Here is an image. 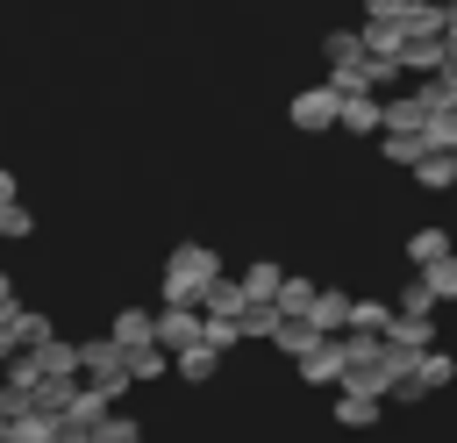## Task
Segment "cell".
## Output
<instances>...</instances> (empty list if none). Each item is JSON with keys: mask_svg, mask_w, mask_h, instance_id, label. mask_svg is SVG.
I'll return each mask as SVG.
<instances>
[{"mask_svg": "<svg viewBox=\"0 0 457 443\" xmlns=\"http://www.w3.org/2000/svg\"><path fill=\"white\" fill-rule=\"evenodd\" d=\"M386 322H393V300H350V329H371V336H386Z\"/></svg>", "mask_w": 457, "mask_h": 443, "instance_id": "obj_28", "label": "cell"}, {"mask_svg": "<svg viewBox=\"0 0 457 443\" xmlns=\"http://www.w3.org/2000/svg\"><path fill=\"white\" fill-rule=\"evenodd\" d=\"M14 186H21V179H14V171H0V200H14Z\"/></svg>", "mask_w": 457, "mask_h": 443, "instance_id": "obj_36", "label": "cell"}, {"mask_svg": "<svg viewBox=\"0 0 457 443\" xmlns=\"http://www.w3.org/2000/svg\"><path fill=\"white\" fill-rule=\"evenodd\" d=\"M0 307H14V279L7 272H0Z\"/></svg>", "mask_w": 457, "mask_h": 443, "instance_id": "obj_37", "label": "cell"}, {"mask_svg": "<svg viewBox=\"0 0 457 443\" xmlns=\"http://www.w3.org/2000/svg\"><path fill=\"white\" fill-rule=\"evenodd\" d=\"M421 279H428L436 307H443V300H457V257H436V264H421Z\"/></svg>", "mask_w": 457, "mask_h": 443, "instance_id": "obj_29", "label": "cell"}, {"mask_svg": "<svg viewBox=\"0 0 457 443\" xmlns=\"http://www.w3.org/2000/svg\"><path fill=\"white\" fill-rule=\"evenodd\" d=\"M150 336H157L164 350H186V343L200 336V307H193V300H164V307L150 314Z\"/></svg>", "mask_w": 457, "mask_h": 443, "instance_id": "obj_6", "label": "cell"}, {"mask_svg": "<svg viewBox=\"0 0 457 443\" xmlns=\"http://www.w3.org/2000/svg\"><path fill=\"white\" fill-rule=\"evenodd\" d=\"M421 136H428V150H457V107H428Z\"/></svg>", "mask_w": 457, "mask_h": 443, "instance_id": "obj_25", "label": "cell"}, {"mask_svg": "<svg viewBox=\"0 0 457 443\" xmlns=\"http://www.w3.org/2000/svg\"><path fill=\"white\" fill-rule=\"evenodd\" d=\"M400 314H436V293H428V279H414V286H400V300H393Z\"/></svg>", "mask_w": 457, "mask_h": 443, "instance_id": "obj_32", "label": "cell"}, {"mask_svg": "<svg viewBox=\"0 0 457 443\" xmlns=\"http://www.w3.org/2000/svg\"><path fill=\"white\" fill-rule=\"evenodd\" d=\"M7 329H14V350H36V343H50L57 329H50V314H36V307H14L7 314Z\"/></svg>", "mask_w": 457, "mask_h": 443, "instance_id": "obj_19", "label": "cell"}, {"mask_svg": "<svg viewBox=\"0 0 457 443\" xmlns=\"http://www.w3.org/2000/svg\"><path fill=\"white\" fill-rule=\"evenodd\" d=\"M107 407H114V400H107L100 386H86V379H79V386H71V407L57 414V436H64V443H71V436H93Z\"/></svg>", "mask_w": 457, "mask_h": 443, "instance_id": "obj_5", "label": "cell"}, {"mask_svg": "<svg viewBox=\"0 0 457 443\" xmlns=\"http://www.w3.org/2000/svg\"><path fill=\"white\" fill-rule=\"evenodd\" d=\"M378 407H386V400H378V393H364V386H343V393H336V422H343V429H371V422H378Z\"/></svg>", "mask_w": 457, "mask_h": 443, "instance_id": "obj_13", "label": "cell"}, {"mask_svg": "<svg viewBox=\"0 0 457 443\" xmlns=\"http://www.w3.org/2000/svg\"><path fill=\"white\" fill-rule=\"evenodd\" d=\"M378 136H386V143H378V150H386V164H407V171H414V157L428 150V136H421V129H378Z\"/></svg>", "mask_w": 457, "mask_h": 443, "instance_id": "obj_18", "label": "cell"}, {"mask_svg": "<svg viewBox=\"0 0 457 443\" xmlns=\"http://www.w3.org/2000/svg\"><path fill=\"white\" fill-rule=\"evenodd\" d=\"M414 379H421V393H443V386H450V379H457V357H450V350H436V343H428V350H421V357H414Z\"/></svg>", "mask_w": 457, "mask_h": 443, "instance_id": "obj_17", "label": "cell"}, {"mask_svg": "<svg viewBox=\"0 0 457 443\" xmlns=\"http://www.w3.org/2000/svg\"><path fill=\"white\" fill-rule=\"evenodd\" d=\"M407 7H428V0H400V14H407Z\"/></svg>", "mask_w": 457, "mask_h": 443, "instance_id": "obj_38", "label": "cell"}, {"mask_svg": "<svg viewBox=\"0 0 457 443\" xmlns=\"http://www.w3.org/2000/svg\"><path fill=\"white\" fill-rule=\"evenodd\" d=\"M307 322H314L321 336L350 329V293H321V286H314V307H307Z\"/></svg>", "mask_w": 457, "mask_h": 443, "instance_id": "obj_16", "label": "cell"}, {"mask_svg": "<svg viewBox=\"0 0 457 443\" xmlns=\"http://www.w3.org/2000/svg\"><path fill=\"white\" fill-rule=\"evenodd\" d=\"M164 372H171V350H164V343H136V350H129V379H136V386H150V379H164Z\"/></svg>", "mask_w": 457, "mask_h": 443, "instance_id": "obj_20", "label": "cell"}, {"mask_svg": "<svg viewBox=\"0 0 457 443\" xmlns=\"http://www.w3.org/2000/svg\"><path fill=\"white\" fill-rule=\"evenodd\" d=\"M321 57H328V64H350V57H364V36H357V29H336V36L321 43Z\"/></svg>", "mask_w": 457, "mask_h": 443, "instance_id": "obj_31", "label": "cell"}, {"mask_svg": "<svg viewBox=\"0 0 457 443\" xmlns=\"http://www.w3.org/2000/svg\"><path fill=\"white\" fill-rule=\"evenodd\" d=\"M243 300H250V293H243V279H221V272H214V279L200 286V314H228V322H236V314H243Z\"/></svg>", "mask_w": 457, "mask_h": 443, "instance_id": "obj_12", "label": "cell"}, {"mask_svg": "<svg viewBox=\"0 0 457 443\" xmlns=\"http://www.w3.org/2000/svg\"><path fill=\"white\" fill-rule=\"evenodd\" d=\"M293 364H300L307 386H343V329H336V336H314Z\"/></svg>", "mask_w": 457, "mask_h": 443, "instance_id": "obj_4", "label": "cell"}, {"mask_svg": "<svg viewBox=\"0 0 457 443\" xmlns=\"http://www.w3.org/2000/svg\"><path fill=\"white\" fill-rule=\"evenodd\" d=\"M336 129H350V136H378V129H386V100H378L371 86L343 93V107H336Z\"/></svg>", "mask_w": 457, "mask_h": 443, "instance_id": "obj_7", "label": "cell"}, {"mask_svg": "<svg viewBox=\"0 0 457 443\" xmlns=\"http://www.w3.org/2000/svg\"><path fill=\"white\" fill-rule=\"evenodd\" d=\"M107 336H114V343H121V350H136V343H157V336H150V307H121V314H114V329H107Z\"/></svg>", "mask_w": 457, "mask_h": 443, "instance_id": "obj_21", "label": "cell"}, {"mask_svg": "<svg viewBox=\"0 0 457 443\" xmlns=\"http://www.w3.org/2000/svg\"><path fill=\"white\" fill-rule=\"evenodd\" d=\"M443 43L457 50V7H443Z\"/></svg>", "mask_w": 457, "mask_h": 443, "instance_id": "obj_34", "label": "cell"}, {"mask_svg": "<svg viewBox=\"0 0 457 443\" xmlns=\"http://www.w3.org/2000/svg\"><path fill=\"white\" fill-rule=\"evenodd\" d=\"M414 186H421V193H450V186H457V157H450V150H421V157H414Z\"/></svg>", "mask_w": 457, "mask_h": 443, "instance_id": "obj_11", "label": "cell"}, {"mask_svg": "<svg viewBox=\"0 0 457 443\" xmlns=\"http://www.w3.org/2000/svg\"><path fill=\"white\" fill-rule=\"evenodd\" d=\"M386 343H393V350H407V357H421V350L436 343V314H400V307H393Z\"/></svg>", "mask_w": 457, "mask_h": 443, "instance_id": "obj_9", "label": "cell"}, {"mask_svg": "<svg viewBox=\"0 0 457 443\" xmlns=\"http://www.w3.org/2000/svg\"><path fill=\"white\" fill-rule=\"evenodd\" d=\"M307 307H314V279H293L286 272L278 279V314H307Z\"/></svg>", "mask_w": 457, "mask_h": 443, "instance_id": "obj_27", "label": "cell"}, {"mask_svg": "<svg viewBox=\"0 0 457 443\" xmlns=\"http://www.w3.org/2000/svg\"><path fill=\"white\" fill-rule=\"evenodd\" d=\"M36 357H43V372H57V379H79V343L50 336V343H36Z\"/></svg>", "mask_w": 457, "mask_h": 443, "instance_id": "obj_23", "label": "cell"}, {"mask_svg": "<svg viewBox=\"0 0 457 443\" xmlns=\"http://www.w3.org/2000/svg\"><path fill=\"white\" fill-rule=\"evenodd\" d=\"M450 57H457V50H450L443 36H407V43H400V71H414V79H428V71H443Z\"/></svg>", "mask_w": 457, "mask_h": 443, "instance_id": "obj_8", "label": "cell"}, {"mask_svg": "<svg viewBox=\"0 0 457 443\" xmlns=\"http://www.w3.org/2000/svg\"><path fill=\"white\" fill-rule=\"evenodd\" d=\"M79 379L86 386H100L107 400H121L136 379H129V350L114 343V336H93V343H79Z\"/></svg>", "mask_w": 457, "mask_h": 443, "instance_id": "obj_2", "label": "cell"}, {"mask_svg": "<svg viewBox=\"0 0 457 443\" xmlns=\"http://www.w3.org/2000/svg\"><path fill=\"white\" fill-rule=\"evenodd\" d=\"M364 14H400V0H364Z\"/></svg>", "mask_w": 457, "mask_h": 443, "instance_id": "obj_35", "label": "cell"}, {"mask_svg": "<svg viewBox=\"0 0 457 443\" xmlns=\"http://www.w3.org/2000/svg\"><path fill=\"white\" fill-rule=\"evenodd\" d=\"M171 372H179V379H186V386H207V379H214V372H221V350H214V343H207V336H193V343H186V350H171Z\"/></svg>", "mask_w": 457, "mask_h": 443, "instance_id": "obj_10", "label": "cell"}, {"mask_svg": "<svg viewBox=\"0 0 457 443\" xmlns=\"http://www.w3.org/2000/svg\"><path fill=\"white\" fill-rule=\"evenodd\" d=\"M450 157H457V150H450Z\"/></svg>", "mask_w": 457, "mask_h": 443, "instance_id": "obj_39", "label": "cell"}, {"mask_svg": "<svg viewBox=\"0 0 457 443\" xmlns=\"http://www.w3.org/2000/svg\"><path fill=\"white\" fill-rule=\"evenodd\" d=\"M7 443H57V414H43V407H14V414H7Z\"/></svg>", "mask_w": 457, "mask_h": 443, "instance_id": "obj_14", "label": "cell"}, {"mask_svg": "<svg viewBox=\"0 0 457 443\" xmlns=\"http://www.w3.org/2000/svg\"><path fill=\"white\" fill-rule=\"evenodd\" d=\"M221 272V257L207 250V243H179L171 257H164V300H193L200 307V286Z\"/></svg>", "mask_w": 457, "mask_h": 443, "instance_id": "obj_1", "label": "cell"}, {"mask_svg": "<svg viewBox=\"0 0 457 443\" xmlns=\"http://www.w3.org/2000/svg\"><path fill=\"white\" fill-rule=\"evenodd\" d=\"M407 257H414V272L436 264V257H450V229H414L407 236Z\"/></svg>", "mask_w": 457, "mask_h": 443, "instance_id": "obj_22", "label": "cell"}, {"mask_svg": "<svg viewBox=\"0 0 457 443\" xmlns=\"http://www.w3.org/2000/svg\"><path fill=\"white\" fill-rule=\"evenodd\" d=\"M421 121H428L421 93H407V100H386V129H421Z\"/></svg>", "mask_w": 457, "mask_h": 443, "instance_id": "obj_30", "label": "cell"}, {"mask_svg": "<svg viewBox=\"0 0 457 443\" xmlns=\"http://www.w3.org/2000/svg\"><path fill=\"white\" fill-rule=\"evenodd\" d=\"M36 236V214L21 200H0V243H29Z\"/></svg>", "mask_w": 457, "mask_h": 443, "instance_id": "obj_26", "label": "cell"}, {"mask_svg": "<svg viewBox=\"0 0 457 443\" xmlns=\"http://www.w3.org/2000/svg\"><path fill=\"white\" fill-rule=\"evenodd\" d=\"M278 279H286V272H278L271 257H257V264L243 272V293H250V300H278Z\"/></svg>", "mask_w": 457, "mask_h": 443, "instance_id": "obj_24", "label": "cell"}, {"mask_svg": "<svg viewBox=\"0 0 457 443\" xmlns=\"http://www.w3.org/2000/svg\"><path fill=\"white\" fill-rule=\"evenodd\" d=\"M100 443H136L143 429H136V414H100V429H93Z\"/></svg>", "mask_w": 457, "mask_h": 443, "instance_id": "obj_33", "label": "cell"}, {"mask_svg": "<svg viewBox=\"0 0 457 443\" xmlns=\"http://www.w3.org/2000/svg\"><path fill=\"white\" fill-rule=\"evenodd\" d=\"M336 107H343V93L321 79V86H307V93H293V107H286V121L293 129H307V136H321V129H336Z\"/></svg>", "mask_w": 457, "mask_h": 443, "instance_id": "obj_3", "label": "cell"}, {"mask_svg": "<svg viewBox=\"0 0 457 443\" xmlns=\"http://www.w3.org/2000/svg\"><path fill=\"white\" fill-rule=\"evenodd\" d=\"M286 314H278V300H243V314H236V329H243V343H271V329H278Z\"/></svg>", "mask_w": 457, "mask_h": 443, "instance_id": "obj_15", "label": "cell"}]
</instances>
